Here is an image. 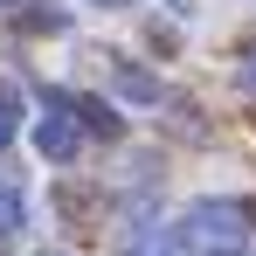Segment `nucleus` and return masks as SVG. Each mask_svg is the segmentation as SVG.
I'll use <instances>...</instances> for the list:
<instances>
[{"instance_id":"nucleus-1","label":"nucleus","mask_w":256,"mask_h":256,"mask_svg":"<svg viewBox=\"0 0 256 256\" xmlns=\"http://www.w3.org/2000/svg\"><path fill=\"white\" fill-rule=\"evenodd\" d=\"M35 152L56 160V166H76V152H84V125H76L70 111H42V118H35Z\"/></svg>"},{"instance_id":"nucleus-2","label":"nucleus","mask_w":256,"mask_h":256,"mask_svg":"<svg viewBox=\"0 0 256 256\" xmlns=\"http://www.w3.org/2000/svg\"><path fill=\"white\" fill-rule=\"evenodd\" d=\"M111 90H118L125 104H138V111H152V104H166V84H160L152 70H138V62H118V70H111Z\"/></svg>"},{"instance_id":"nucleus-3","label":"nucleus","mask_w":256,"mask_h":256,"mask_svg":"<svg viewBox=\"0 0 256 256\" xmlns=\"http://www.w3.org/2000/svg\"><path fill=\"white\" fill-rule=\"evenodd\" d=\"M70 118H76L90 138H118V132H125V118H118L111 97H70Z\"/></svg>"},{"instance_id":"nucleus-4","label":"nucleus","mask_w":256,"mask_h":256,"mask_svg":"<svg viewBox=\"0 0 256 256\" xmlns=\"http://www.w3.org/2000/svg\"><path fill=\"white\" fill-rule=\"evenodd\" d=\"M21 222H28V201H21V187H14V180H0V236H14Z\"/></svg>"},{"instance_id":"nucleus-5","label":"nucleus","mask_w":256,"mask_h":256,"mask_svg":"<svg viewBox=\"0 0 256 256\" xmlns=\"http://www.w3.org/2000/svg\"><path fill=\"white\" fill-rule=\"evenodd\" d=\"M14 104H21V84H0V118H7V125H14V118H21V111H14Z\"/></svg>"},{"instance_id":"nucleus-6","label":"nucleus","mask_w":256,"mask_h":256,"mask_svg":"<svg viewBox=\"0 0 256 256\" xmlns=\"http://www.w3.org/2000/svg\"><path fill=\"white\" fill-rule=\"evenodd\" d=\"M160 7H173V14H187V21H194V7H201V0H160Z\"/></svg>"},{"instance_id":"nucleus-7","label":"nucleus","mask_w":256,"mask_h":256,"mask_svg":"<svg viewBox=\"0 0 256 256\" xmlns=\"http://www.w3.org/2000/svg\"><path fill=\"white\" fill-rule=\"evenodd\" d=\"M7 138H14V125H7V118H0V146H7Z\"/></svg>"},{"instance_id":"nucleus-8","label":"nucleus","mask_w":256,"mask_h":256,"mask_svg":"<svg viewBox=\"0 0 256 256\" xmlns=\"http://www.w3.org/2000/svg\"><path fill=\"white\" fill-rule=\"evenodd\" d=\"M214 256H250V250H214Z\"/></svg>"},{"instance_id":"nucleus-9","label":"nucleus","mask_w":256,"mask_h":256,"mask_svg":"<svg viewBox=\"0 0 256 256\" xmlns=\"http://www.w3.org/2000/svg\"><path fill=\"white\" fill-rule=\"evenodd\" d=\"M97 7H125V0H97Z\"/></svg>"},{"instance_id":"nucleus-10","label":"nucleus","mask_w":256,"mask_h":256,"mask_svg":"<svg viewBox=\"0 0 256 256\" xmlns=\"http://www.w3.org/2000/svg\"><path fill=\"white\" fill-rule=\"evenodd\" d=\"M250 90H256V62H250Z\"/></svg>"},{"instance_id":"nucleus-11","label":"nucleus","mask_w":256,"mask_h":256,"mask_svg":"<svg viewBox=\"0 0 256 256\" xmlns=\"http://www.w3.org/2000/svg\"><path fill=\"white\" fill-rule=\"evenodd\" d=\"M42 256H70V250H42Z\"/></svg>"},{"instance_id":"nucleus-12","label":"nucleus","mask_w":256,"mask_h":256,"mask_svg":"<svg viewBox=\"0 0 256 256\" xmlns=\"http://www.w3.org/2000/svg\"><path fill=\"white\" fill-rule=\"evenodd\" d=\"M0 7H21V0H0Z\"/></svg>"}]
</instances>
